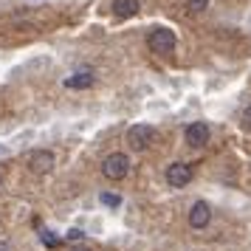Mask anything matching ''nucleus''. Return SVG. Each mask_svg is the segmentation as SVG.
<instances>
[{"mask_svg":"<svg viewBox=\"0 0 251 251\" xmlns=\"http://www.w3.org/2000/svg\"><path fill=\"white\" fill-rule=\"evenodd\" d=\"M93 82H96V79H93L91 71H79V74H74V76L65 79V88H71V91H88Z\"/></svg>","mask_w":251,"mask_h":251,"instance_id":"nucleus-8","label":"nucleus"},{"mask_svg":"<svg viewBox=\"0 0 251 251\" xmlns=\"http://www.w3.org/2000/svg\"><path fill=\"white\" fill-rule=\"evenodd\" d=\"M186 6H189V12H203L209 6V0H186Z\"/></svg>","mask_w":251,"mask_h":251,"instance_id":"nucleus-11","label":"nucleus"},{"mask_svg":"<svg viewBox=\"0 0 251 251\" xmlns=\"http://www.w3.org/2000/svg\"><path fill=\"white\" fill-rule=\"evenodd\" d=\"M240 122H243V127H246V130H251V104L243 110V119H240Z\"/></svg>","mask_w":251,"mask_h":251,"instance_id":"nucleus-13","label":"nucleus"},{"mask_svg":"<svg viewBox=\"0 0 251 251\" xmlns=\"http://www.w3.org/2000/svg\"><path fill=\"white\" fill-rule=\"evenodd\" d=\"M192 181V167L189 164H170L167 167V183L170 186H175V189H181V186H186V183Z\"/></svg>","mask_w":251,"mask_h":251,"instance_id":"nucleus-5","label":"nucleus"},{"mask_svg":"<svg viewBox=\"0 0 251 251\" xmlns=\"http://www.w3.org/2000/svg\"><path fill=\"white\" fill-rule=\"evenodd\" d=\"M147 46L152 54H172L175 51V34L170 28H152L147 37Z\"/></svg>","mask_w":251,"mask_h":251,"instance_id":"nucleus-2","label":"nucleus"},{"mask_svg":"<svg viewBox=\"0 0 251 251\" xmlns=\"http://www.w3.org/2000/svg\"><path fill=\"white\" fill-rule=\"evenodd\" d=\"M186 144L189 147H203L206 141H209V125L206 122H192V125L186 127Z\"/></svg>","mask_w":251,"mask_h":251,"instance_id":"nucleus-7","label":"nucleus"},{"mask_svg":"<svg viewBox=\"0 0 251 251\" xmlns=\"http://www.w3.org/2000/svg\"><path fill=\"white\" fill-rule=\"evenodd\" d=\"M0 181H3V178H0Z\"/></svg>","mask_w":251,"mask_h":251,"instance_id":"nucleus-17","label":"nucleus"},{"mask_svg":"<svg viewBox=\"0 0 251 251\" xmlns=\"http://www.w3.org/2000/svg\"><path fill=\"white\" fill-rule=\"evenodd\" d=\"M28 170L37 172V175H46V172L54 170V152L51 150H34L28 155Z\"/></svg>","mask_w":251,"mask_h":251,"instance_id":"nucleus-4","label":"nucleus"},{"mask_svg":"<svg viewBox=\"0 0 251 251\" xmlns=\"http://www.w3.org/2000/svg\"><path fill=\"white\" fill-rule=\"evenodd\" d=\"M127 172H130V158H127L125 152H110L102 161V175L110 178V181H122Z\"/></svg>","mask_w":251,"mask_h":251,"instance_id":"nucleus-1","label":"nucleus"},{"mask_svg":"<svg viewBox=\"0 0 251 251\" xmlns=\"http://www.w3.org/2000/svg\"><path fill=\"white\" fill-rule=\"evenodd\" d=\"M209 220H212V206L206 203V201L192 203V209H189V226L192 228H206Z\"/></svg>","mask_w":251,"mask_h":251,"instance_id":"nucleus-6","label":"nucleus"},{"mask_svg":"<svg viewBox=\"0 0 251 251\" xmlns=\"http://www.w3.org/2000/svg\"><path fill=\"white\" fill-rule=\"evenodd\" d=\"M40 240H43V246H48V249H59V240L54 237V231H43Z\"/></svg>","mask_w":251,"mask_h":251,"instance_id":"nucleus-10","label":"nucleus"},{"mask_svg":"<svg viewBox=\"0 0 251 251\" xmlns=\"http://www.w3.org/2000/svg\"><path fill=\"white\" fill-rule=\"evenodd\" d=\"M102 203H104V206H119V203H122V198H119V195L104 192V195H102Z\"/></svg>","mask_w":251,"mask_h":251,"instance_id":"nucleus-12","label":"nucleus"},{"mask_svg":"<svg viewBox=\"0 0 251 251\" xmlns=\"http://www.w3.org/2000/svg\"><path fill=\"white\" fill-rule=\"evenodd\" d=\"M0 251H12V246H9L6 240H0Z\"/></svg>","mask_w":251,"mask_h":251,"instance_id":"nucleus-15","label":"nucleus"},{"mask_svg":"<svg viewBox=\"0 0 251 251\" xmlns=\"http://www.w3.org/2000/svg\"><path fill=\"white\" fill-rule=\"evenodd\" d=\"M152 138H155V127H150V125H133L127 130L130 150H147L152 144Z\"/></svg>","mask_w":251,"mask_h":251,"instance_id":"nucleus-3","label":"nucleus"},{"mask_svg":"<svg viewBox=\"0 0 251 251\" xmlns=\"http://www.w3.org/2000/svg\"><path fill=\"white\" fill-rule=\"evenodd\" d=\"M82 237H85V234H82L79 228H71V231H68V240H74V243H79Z\"/></svg>","mask_w":251,"mask_h":251,"instance_id":"nucleus-14","label":"nucleus"},{"mask_svg":"<svg viewBox=\"0 0 251 251\" xmlns=\"http://www.w3.org/2000/svg\"><path fill=\"white\" fill-rule=\"evenodd\" d=\"M74 251H91V249H85V246H79V249H74Z\"/></svg>","mask_w":251,"mask_h":251,"instance_id":"nucleus-16","label":"nucleus"},{"mask_svg":"<svg viewBox=\"0 0 251 251\" xmlns=\"http://www.w3.org/2000/svg\"><path fill=\"white\" fill-rule=\"evenodd\" d=\"M113 12L119 17H133L138 12V0H113Z\"/></svg>","mask_w":251,"mask_h":251,"instance_id":"nucleus-9","label":"nucleus"}]
</instances>
